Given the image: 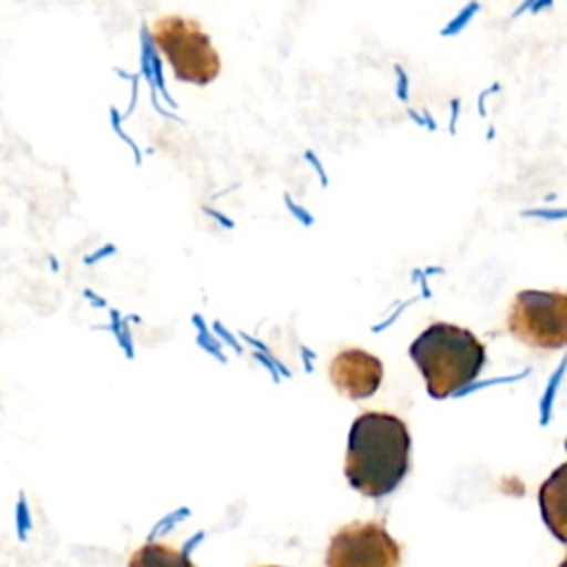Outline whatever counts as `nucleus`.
<instances>
[{
	"instance_id": "4",
	"label": "nucleus",
	"mask_w": 567,
	"mask_h": 567,
	"mask_svg": "<svg viewBox=\"0 0 567 567\" xmlns=\"http://www.w3.org/2000/svg\"><path fill=\"white\" fill-rule=\"evenodd\" d=\"M505 321L520 343L538 350H558L567 343V295L560 290H520Z\"/></svg>"
},
{
	"instance_id": "1",
	"label": "nucleus",
	"mask_w": 567,
	"mask_h": 567,
	"mask_svg": "<svg viewBox=\"0 0 567 567\" xmlns=\"http://www.w3.org/2000/svg\"><path fill=\"white\" fill-rule=\"evenodd\" d=\"M410 432L388 412H363L352 421L343 474L363 496L381 498L399 487L410 470Z\"/></svg>"
},
{
	"instance_id": "3",
	"label": "nucleus",
	"mask_w": 567,
	"mask_h": 567,
	"mask_svg": "<svg viewBox=\"0 0 567 567\" xmlns=\"http://www.w3.org/2000/svg\"><path fill=\"white\" fill-rule=\"evenodd\" d=\"M151 38L177 80L204 86L219 75V53L197 20L162 16L151 24Z\"/></svg>"
},
{
	"instance_id": "6",
	"label": "nucleus",
	"mask_w": 567,
	"mask_h": 567,
	"mask_svg": "<svg viewBox=\"0 0 567 567\" xmlns=\"http://www.w3.org/2000/svg\"><path fill=\"white\" fill-rule=\"evenodd\" d=\"M328 377L339 394L359 401L372 396L379 390L383 379V363L361 348H348L332 357Z\"/></svg>"
},
{
	"instance_id": "9",
	"label": "nucleus",
	"mask_w": 567,
	"mask_h": 567,
	"mask_svg": "<svg viewBox=\"0 0 567 567\" xmlns=\"http://www.w3.org/2000/svg\"><path fill=\"white\" fill-rule=\"evenodd\" d=\"M261 567H279V565H261Z\"/></svg>"
},
{
	"instance_id": "2",
	"label": "nucleus",
	"mask_w": 567,
	"mask_h": 567,
	"mask_svg": "<svg viewBox=\"0 0 567 567\" xmlns=\"http://www.w3.org/2000/svg\"><path fill=\"white\" fill-rule=\"evenodd\" d=\"M432 399H445L467 388L485 365V346L474 332L454 323L427 326L410 346Z\"/></svg>"
},
{
	"instance_id": "8",
	"label": "nucleus",
	"mask_w": 567,
	"mask_h": 567,
	"mask_svg": "<svg viewBox=\"0 0 567 567\" xmlns=\"http://www.w3.org/2000/svg\"><path fill=\"white\" fill-rule=\"evenodd\" d=\"M128 567H195L190 558L164 543L142 545L128 560Z\"/></svg>"
},
{
	"instance_id": "7",
	"label": "nucleus",
	"mask_w": 567,
	"mask_h": 567,
	"mask_svg": "<svg viewBox=\"0 0 567 567\" xmlns=\"http://www.w3.org/2000/svg\"><path fill=\"white\" fill-rule=\"evenodd\" d=\"M563 474L565 465H560L540 487V509L547 527L558 536L560 543H565L563 534Z\"/></svg>"
},
{
	"instance_id": "5",
	"label": "nucleus",
	"mask_w": 567,
	"mask_h": 567,
	"mask_svg": "<svg viewBox=\"0 0 567 567\" xmlns=\"http://www.w3.org/2000/svg\"><path fill=\"white\" fill-rule=\"evenodd\" d=\"M401 547L381 523H348L332 534L326 567H399Z\"/></svg>"
}]
</instances>
